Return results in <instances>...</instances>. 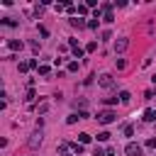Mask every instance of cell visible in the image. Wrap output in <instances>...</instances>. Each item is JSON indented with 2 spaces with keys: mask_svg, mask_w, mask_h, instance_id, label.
I'll use <instances>...</instances> for the list:
<instances>
[{
  "mask_svg": "<svg viewBox=\"0 0 156 156\" xmlns=\"http://www.w3.org/2000/svg\"><path fill=\"white\" fill-rule=\"evenodd\" d=\"M115 117H117V115H115L112 110H102V112H98V122H100V124H110V122H115Z\"/></svg>",
  "mask_w": 156,
  "mask_h": 156,
  "instance_id": "obj_1",
  "label": "cell"
},
{
  "mask_svg": "<svg viewBox=\"0 0 156 156\" xmlns=\"http://www.w3.org/2000/svg\"><path fill=\"white\" fill-rule=\"evenodd\" d=\"M27 146H29V149H32V151H34V149H39V146H41V129H37V132H34V134H32V136H29V141H27Z\"/></svg>",
  "mask_w": 156,
  "mask_h": 156,
  "instance_id": "obj_2",
  "label": "cell"
},
{
  "mask_svg": "<svg viewBox=\"0 0 156 156\" xmlns=\"http://www.w3.org/2000/svg\"><path fill=\"white\" fill-rule=\"evenodd\" d=\"M98 85H100V88H112V85H115V78H112L110 73H102V76H98Z\"/></svg>",
  "mask_w": 156,
  "mask_h": 156,
  "instance_id": "obj_3",
  "label": "cell"
},
{
  "mask_svg": "<svg viewBox=\"0 0 156 156\" xmlns=\"http://www.w3.org/2000/svg\"><path fill=\"white\" fill-rule=\"evenodd\" d=\"M127 46H129V39H127V37H119V39L115 41V51H117V54L127 51Z\"/></svg>",
  "mask_w": 156,
  "mask_h": 156,
  "instance_id": "obj_4",
  "label": "cell"
},
{
  "mask_svg": "<svg viewBox=\"0 0 156 156\" xmlns=\"http://www.w3.org/2000/svg\"><path fill=\"white\" fill-rule=\"evenodd\" d=\"M124 151H127L129 156H139V154H141V146H139V144H134V141H129Z\"/></svg>",
  "mask_w": 156,
  "mask_h": 156,
  "instance_id": "obj_5",
  "label": "cell"
},
{
  "mask_svg": "<svg viewBox=\"0 0 156 156\" xmlns=\"http://www.w3.org/2000/svg\"><path fill=\"white\" fill-rule=\"evenodd\" d=\"M7 46H10L12 51H20V49H22V41H17V39H10V41H7Z\"/></svg>",
  "mask_w": 156,
  "mask_h": 156,
  "instance_id": "obj_6",
  "label": "cell"
},
{
  "mask_svg": "<svg viewBox=\"0 0 156 156\" xmlns=\"http://www.w3.org/2000/svg\"><path fill=\"white\" fill-rule=\"evenodd\" d=\"M71 24H73V27H78V29L88 27V22H83V20H78V17H73V20H71Z\"/></svg>",
  "mask_w": 156,
  "mask_h": 156,
  "instance_id": "obj_7",
  "label": "cell"
},
{
  "mask_svg": "<svg viewBox=\"0 0 156 156\" xmlns=\"http://www.w3.org/2000/svg\"><path fill=\"white\" fill-rule=\"evenodd\" d=\"M144 119H146V122H156V112H154V110H146V112H144Z\"/></svg>",
  "mask_w": 156,
  "mask_h": 156,
  "instance_id": "obj_8",
  "label": "cell"
},
{
  "mask_svg": "<svg viewBox=\"0 0 156 156\" xmlns=\"http://www.w3.org/2000/svg\"><path fill=\"white\" fill-rule=\"evenodd\" d=\"M37 71H39V76H49V73H51V68H49L46 63H41V66L37 68Z\"/></svg>",
  "mask_w": 156,
  "mask_h": 156,
  "instance_id": "obj_9",
  "label": "cell"
},
{
  "mask_svg": "<svg viewBox=\"0 0 156 156\" xmlns=\"http://www.w3.org/2000/svg\"><path fill=\"white\" fill-rule=\"evenodd\" d=\"M129 100H132V95H129L127 90H122V93H119V102H129Z\"/></svg>",
  "mask_w": 156,
  "mask_h": 156,
  "instance_id": "obj_10",
  "label": "cell"
},
{
  "mask_svg": "<svg viewBox=\"0 0 156 156\" xmlns=\"http://www.w3.org/2000/svg\"><path fill=\"white\" fill-rule=\"evenodd\" d=\"M78 141H80V144H88V141H90V134H85V132L78 134Z\"/></svg>",
  "mask_w": 156,
  "mask_h": 156,
  "instance_id": "obj_11",
  "label": "cell"
},
{
  "mask_svg": "<svg viewBox=\"0 0 156 156\" xmlns=\"http://www.w3.org/2000/svg\"><path fill=\"white\" fill-rule=\"evenodd\" d=\"M78 119H80V115H78V112H76V115H71V117H68V119H66V122H68V124H76V122H78Z\"/></svg>",
  "mask_w": 156,
  "mask_h": 156,
  "instance_id": "obj_12",
  "label": "cell"
},
{
  "mask_svg": "<svg viewBox=\"0 0 156 156\" xmlns=\"http://www.w3.org/2000/svg\"><path fill=\"white\" fill-rule=\"evenodd\" d=\"M107 139H110V132H100L98 134V141H107Z\"/></svg>",
  "mask_w": 156,
  "mask_h": 156,
  "instance_id": "obj_13",
  "label": "cell"
},
{
  "mask_svg": "<svg viewBox=\"0 0 156 156\" xmlns=\"http://www.w3.org/2000/svg\"><path fill=\"white\" fill-rule=\"evenodd\" d=\"M71 149H73V151H76V154H83V144H73V146H71Z\"/></svg>",
  "mask_w": 156,
  "mask_h": 156,
  "instance_id": "obj_14",
  "label": "cell"
},
{
  "mask_svg": "<svg viewBox=\"0 0 156 156\" xmlns=\"http://www.w3.org/2000/svg\"><path fill=\"white\" fill-rule=\"evenodd\" d=\"M61 156H71L68 154V144H61Z\"/></svg>",
  "mask_w": 156,
  "mask_h": 156,
  "instance_id": "obj_15",
  "label": "cell"
},
{
  "mask_svg": "<svg viewBox=\"0 0 156 156\" xmlns=\"http://www.w3.org/2000/svg\"><path fill=\"white\" fill-rule=\"evenodd\" d=\"M95 49H98V44H95V41H90V44L85 46V51H95Z\"/></svg>",
  "mask_w": 156,
  "mask_h": 156,
  "instance_id": "obj_16",
  "label": "cell"
},
{
  "mask_svg": "<svg viewBox=\"0 0 156 156\" xmlns=\"http://www.w3.org/2000/svg\"><path fill=\"white\" fill-rule=\"evenodd\" d=\"M73 54H76V58H80V56H83V49H80V46H76V49H73Z\"/></svg>",
  "mask_w": 156,
  "mask_h": 156,
  "instance_id": "obj_17",
  "label": "cell"
},
{
  "mask_svg": "<svg viewBox=\"0 0 156 156\" xmlns=\"http://www.w3.org/2000/svg\"><path fill=\"white\" fill-rule=\"evenodd\" d=\"M124 66H127V61H124V58H117V68H119V71H122V68H124Z\"/></svg>",
  "mask_w": 156,
  "mask_h": 156,
  "instance_id": "obj_18",
  "label": "cell"
},
{
  "mask_svg": "<svg viewBox=\"0 0 156 156\" xmlns=\"http://www.w3.org/2000/svg\"><path fill=\"white\" fill-rule=\"evenodd\" d=\"M32 98H34V90L29 88V90H27V98H24V100H27V102H32Z\"/></svg>",
  "mask_w": 156,
  "mask_h": 156,
  "instance_id": "obj_19",
  "label": "cell"
},
{
  "mask_svg": "<svg viewBox=\"0 0 156 156\" xmlns=\"http://www.w3.org/2000/svg\"><path fill=\"white\" fill-rule=\"evenodd\" d=\"M46 110H49V102H41V105H39V112H41V115H44V112H46Z\"/></svg>",
  "mask_w": 156,
  "mask_h": 156,
  "instance_id": "obj_20",
  "label": "cell"
},
{
  "mask_svg": "<svg viewBox=\"0 0 156 156\" xmlns=\"http://www.w3.org/2000/svg\"><path fill=\"white\" fill-rule=\"evenodd\" d=\"M132 134H134V129H132V127L127 124V127H124V136H132Z\"/></svg>",
  "mask_w": 156,
  "mask_h": 156,
  "instance_id": "obj_21",
  "label": "cell"
},
{
  "mask_svg": "<svg viewBox=\"0 0 156 156\" xmlns=\"http://www.w3.org/2000/svg\"><path fill=\"white\" fill-rule=\"evenodd\" d=\"M146 146H149V149H156V139H149V141H146Z\"/></svg>",
  "mask_w": 156,
  "mask_h": 156,
  "instance_id": "obj_22",
  "label": "cell"
},
{
  "mask_svg": "<svg viewBox=\"0 0 156 156\" xmlns=\"http://www.w3.org/2000/svg\"><path fill=\"white\" fill-rule=\"evenodd\" d=\"M93 156H105V154H102V149H95V151H93Z\"/></svg>",
  "mask_w": 156,
  "mask_h": 156,
  "instance_id": "obj_23",
  "label": "cell"
},
{
  "mask_svg": "<svg viewBox=\"0 0 156 156\" xmlns=\"http://www.w3.org/2000/svg\"><path fill=\"white\" fill-rule=\"evenodd\" d=\"M105 156H115V151H112V149H107V151H105Z\"/></svg>",
  "mask_w": 156,
  "mask_h": 156,
  "instance_id": "obj_24",
  "label": "cell"
},
{
  "mask_svg": "<svg viewBox=\"0 0 156 156\" xmlns=\"http://www.w3.org/2000/svg\"><path fill=\"white\" fill-rule=\"evenodd\" d=\"M151 80H154V85H156V73H154V78H151Z\"/></svg>",
  "mask_w": 156,
  "mask_h": 156,
  "instance_id": "obj_25",
  "label": "cell"
}]
</instances>
